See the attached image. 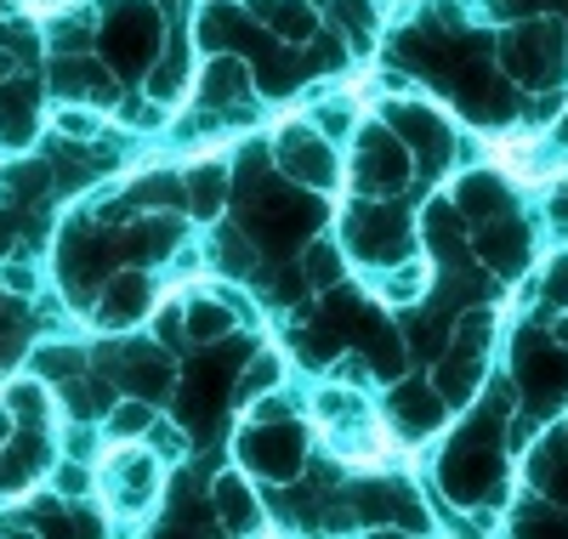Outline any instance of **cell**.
<instances>
[{
  "instance_id": "ba28073f",
  "label": "cell",
  "mask_w": 568,
  "mask_h": 539,
  "mask_svg": "<svg viewBox=\"0 0 568 539\" xmlns=\"http://www.w3.org/2000/svg\"><path fill=\"white\" fill-rule=\"evenodd\" d=\"M256 18L278 34H291V40H307L318 29V18L302 7V0H256Z\"/></svg>"
},
{
  "instance_id": "4fadbf2b",
  "label": "cell",
  "mask_w": 568,
  "mask_h": 539,
  "mask_svg": "<svg viewBox=\"0 0 568 539\" xmlns=\"http://www.w3.org/2000/svg\"><path fill=\"white\" fill-rule=\"evenodd\" d=\"M240 91H245V69L233 63V58H216V63L205 69V85H200V103H216V109H222V96H227V103H233V96H240Z\"/></svg>"
},
{
  "instance_id": "44dd1931",
  "label": "cell",
  "mask_w": 568,
  "mask_h": 539,
  "mask_svg": "<svg viewBox=\"0 0 568 539\" xmlns=\"http://www.w3.org/2000/svg\"><path fill=\"white\" fill-rule=\"evenodd\" d=\"M149 420H154V415H149V404H120V409H114V431H120V437L142 431Z\"/></svg>"
},
{
  "instance_id": "ac0fdd59",
  "label": "cell",
  "mask_w": 568,
  "mask_h": 539,
  "mask_svg": "<svg viewBox=\"0 0 568 539\" xmlns=\"http://www.w3.org/2000/svg\"><path fill=\"white\" fill-rule=\"evenodd\" d=\"M125 380L142 386V398H160L165 391V364L160 358H125Z\"/></svg>"
},
{
  "instance_id": "6da1fadb",
  "label": "cell",
  "mask_w": 568,
  "mask_h": 539,
  "mask_svg": "<svg viewBox=\"0 0 568 539\" xmlns=\"http://www.w3.org/2000/svg\"><path fill=\"white\" fill-rule=\"evenodd\" d=\"M500 58H506V74L511 80L546 85V80L562 74V29L557 23H524V29H511L506 45H500Z\"/></svg>"
},
{
  "instance_id": "7402d4cb",
  "label": "cell",
  "mask_w": 568,
  "mask_h": 539,
  "mask_svg": "<svg viewBox=\"0 0 568 539\" xmlns=\"http://www.w3.org/2000/svg\"><path fill=\"white\" fill-rule=\"evenodd\" d=\"M546 296L568 307V256H557V262H551V273H546Z\"/></svg>"
},
{
  "instance_id": "52a82bcc",
  "label": "cell",
  "mask_w": 568,
  "mask_h": 539,
  "mask_svg": "<svg viewBox=\"0 0 568 539\" xmlns=\"http://www.w3.org/2000/svg\"><path fill=\"white\" fill-rule=\"evenodd\" d=\"M478 256L489 262V267H500V273H517L529 262V238H524V227H500V222H489L484 233H478Z\"/></svg>"
},
{
  "instance_id": "4316f807",
  "label": "cell",
  "mask_w": 568,
  "mask_h": 539,
  "mask_svg": "<svg viewBox=\"0 0 568 539\" xmlns=\"http://www.w3.org/2000/svg\"><path fill=\"white\" fill-rule=\"evenodd\" d=\"M12 244H18V216H12V211H0V256H7Z\"/></svg>"
},
{
  "instance_id": "f1b7e54d",
  "label": "cell",
  "mask_w": 568,
  "mask_h": 539,
  "mask_svg": "<svg viewBox=\"0 0 568 539\" xmlns=\"http://www.w3.org/2000/svg\"><path fill=\"white\" fill-rule=\"evenodd\" d=\"M34 404H40L34 386H18V391H12V409H34Z\"/></svg>"
},
{
  "instance_id": "484cf974",
  "label": "cell",
  "mask_w": 568,
  "mask_h": 539,
  "mask_svg": "<svg viewBox=\"0 0 568 539\" xmlns=\"http://www.w3.org/2000/svg\"><path fill=\"white\" fill-rule=\"evenodd\" d=\"M313 69H336L342 63V52H336V40H313V58H307Z\"/></svg>"
},
{
  "instance_id": "e0dca14e",
  "label": "cell",
  "mask_w": 568,
  "mask_h": 539,
  "mask_svg": "<svg viewBox=\"0 0 568 539\" xmlns=\"http://www.w3.org/2000/svg\"><path fill=\"white\" fill-rule=\"evenodd\" d=\"M131 200H136V205H176V200H182V182L165 176V171H160V176H142V182L131 187Z\"/></svg>"
},
{
  "instance_id": "5bb4252c",
  "label": "cell",
  "mask_w": 568,
  "mask_h": 539,
  "mask_svg": "<svg viewBox=\"0 0 568 539\" xmlns=\"http://www.w3.org/2000/svg\"><path fill=\"white\" fill-rule=\"evenodd\" d=\"M29 125H34V103H29V91L18 85V91L0 96V136H7V142H23Z\"/></svg>"
},
{
  "instance_id": "2e32d148",
  "label": "cell",
  "mask_w": 568,
  "mask_h": 539,
  "mask_svg": "<svg viewBox=\"0 0 568 539\" xmlns=\"http://www.w3.org/2000/svg\"><path fill=\"white\" fill-rule=\"evenodd\" d=\"M495 193H500L495 176H466V182H460V211H466V216H489V211H495Z\"/></svg>"
},
{
  "instance_id": "603a6c76",
  "label": "cell",
  "mask_w": 568,
  "mask_h": 539,
  "mask_svg": "<svg viewBox=\"0 0 568 539\" xmlns=\"http://www.w3.org/2000/svg\"><path fill=\"white\" fill-rule=\"evenodd\" d=\"M222 329H227V313H222V307H200V313H194V335L211 340V335H222Z\"/></svg>"
},
{
  "instance_id": "5b68a950",
  "label": "cell",
  "mask_w": 568,
  "mask_h": 539,
  "mask_svg": "<svg viewBox=\"0 0 568 539\" xmlns=\"http://www.w3.org/2000/svg\"><path fill=\"white\" fill-rule=\"evenodd\" d=\"M393 415H398V426L409 431V437H420V431H433L438 420H444V391L438 386H398L393 391Z\"/></svg>"
},
{
  "instance_id": "cb8c5ba5",
  "label": "cell",
  "mask_w": 568,
  "mask_h": 539,
  "mask_svg": "<svg viewBox=\"0 0 568 539\" xmlns=\"http://www.w3.org/2000/svg\"><path fill=\"white\" fill-rule=\"evenodd\" d=\"M222 262H233V273H245V267H251V256H245V244L233 238V233H222Z\"/></svg>"
},
{
  "instance_id": "d4e9b609",
  "label": "cell",
  "mask_w": 568,
  "mask_h": 539,
  "mask_svg": "<svg viewBox=\"0 0 568 539\" xmlns=\"http://www.w3.org/2000/svg\"><path fill=\"white\" fill-rule=\"evenodd\" d=\"M273 375H278V364H273V358H256V364H251V375H245V391H262Z\"/></svg>"
},
{
  "instance_id": "f546056e",
  "label": "cell",
  "mask_w": 568,
  "mask_h": 539,
  "mask_svg": "<svg viewBox=\"0 0 568 539\" xmlns=\"http://www.w3.org/2000/svg\"><path fill=\"white\" fill-rule=\"evenodd\" d=\"M7 444H12V415L0 409V449H7Z\"/></svg>"
},
{
  "instance_id": "30bf717a",
  "label": "cell",
  "mask_w": 568,
  "mask_h": 539,
  "mask_svg": "<svg viewBox=\"0 0 568 539\" xmlns=\"http://www.w3.org/2000/svg\"><path fill=\"white\" fill-rule=\"evenodd\" d=\"M471 386H478V358H471V347H460V353H449L438 364V391H444L449 404H466Z\"/></svg>"
},
{
  "instance_id": "4dcf8cb0",
  "label": "cell",
  "mask_w": 568,
  "mask_h": 539,
  "mask_svg": "<svg viewBox=\"0 0 568 539\" xmlns=\"http://www.w3.org/2000/svg\"><path fill=\"white\" fill-rule=\"evenodd\" d=\"M551 211H557V216H568V182L557 187V200H551Z\"/></svg>"
},
{
  "instance_id": "7c38bea8",
  "label": "cell",
  "mask_w": 568,
  "mask_h": 539,
  "mask_svg": "<svg viewBox=\"0 0 568 539\" xmlns=\"http://www.w3.org/2000/svg\"><path fill=\"white\" fill-rule=\"evenodd\" d=\"M216 511H222V522H227L233 533L256 528V506H251V495H245L240 477H222V482H216Z\"/></svg>"
},
{
  "instance_id": "d6986e66",
  "label": "cell",
  "mask_w": 568,
  "mask_h": 539,
  "mask_svg": "<svg viewBox=\"0 0 568 539\" xmlns=\"http://www.w3.org/2000/svg\"><path fill=\"white\" fill-rule=\"evenodd\" d=\"M307 278H313L318 289L342 284V262H336V251H329V244H313V251H307Z\"/></svg>"
},
{
  "instance_id": "8992f818",
  "label": "cell",
  "mask_w": 568,
  "mask_h": 539,
  "mask_svg": "<svg viewBox=\"0 0 568 539\" xmlns=\"http://www.w3.org/2000/svg\"><path fill=\"white\" fill-rule=\"evenodd\" d=\"M404 171H409V154L398 149V142L375 125L369 136H364V154H358V176H369V182H387V187H398L404 182Z\"/></svg>"
},
{
  "instance_id": "ffe728a7",
  "label": "cell",
  "mask_w": 568,
  "mask_h": 539,
  "mask_svg": "<svg viewBox=\"0 0 568 539\" xmlns=\"http://www.w3.org/2000/svg\"><path fill=\"white\" fill-rule=\"evenodd\" d=\"M336 12H342V23H347L353 34H369V23H375L369 0H336Z\"/></svg>"
},
{
  "instance_id": "3957f363",
  "label": "cell",
  "mask_w": 568,
  "mask_h": 539,
  "mask_svg": "<svg viewBox=\"0 0 568 539\" xmlns=\"http://www.w3.org/2000/svg\"><path fill=\"white\" fill-rule=\"evenodd\" d=\"M245 466H256L262 477H296V466H302V437H296V426L273 420V426L251 431V437H245Z\"/></svg>"
},
{
  "instance_id": "1f68e13d",
  "label": "cell",
  "mask_w": 568,
  "mask_h": 539,
  "mask_svg": "<svg viewBox=\"0 0 568 539\" xmlns=\"http://www.w3.org/2000/svg\"><path fill=\"white\" fill-rule=\"evenodd\" d=\"M7 69H12V63H7V58H0V80H7Z\"/></svg>"
},
{
  "instance_id": "9c48e42d",
  "label": "cell",
  "mask_w": 568,
  "mask_h": 539,
  "mask_svg": "<svg viewBox=\"0 0 568 539\" xmlns=\"http://www.w3.org/2000/svg\"><path fill=\"white\" fill-rule=\"evenodd\" d=\"M142 307H149V278H142V273H120V278L109 284L103 318H109V324H125V318H136Z\"/></svg>"
},
{
  "instance_id": "7a4b0ae2",
  "label": "cell",
  "mask_w": 568,
  "mask_h": 539,
  "mask_svg": "<svg viewBox=\"0 0 568 539\" xmlns=\"http://www.w3.org/2000/svg\"><path fill=\"white\" fill-rule=\"evenodd\" d=\"M154 40H160V23H154V12H149V7H120V18L109 23V40H103V58H109L120 74L149 69Z\"/></svg>"
},
{
  "instance_id": "277c9868",
  "label": "cell",
  "mask_w": 568,
  "mask_h": 539,
  "mask_svg": "<svg viewBox=\"0 0 568 539\" xmlns=\"http://www.w3.org/2000/svg\"><path fill=\"white\" fill-rule=\"evenodd\" d=\"M278 165L291 176H302L307 187H329V182H336V160H329V149L318 136H307V131H291L278 142Z\"/></svg>"
},
{
  "instance_id": "d6a6232c",
  "label": "cell",
  "mask_w": 568,
  "mask_h": 539,
  "mask_svg": "<svg viewBox=\"0 0 568 539\" xmlns=\"http://www.w3.org/2000/svg\"><path fill=\"white\" fill-rule=\"evenodd\" d=\"M562 347H568V324H562Z\"/></svg>"
},
{
  "instance_id": "83f0119b",
  "label": "cell",
  "mask_w": 568,
  "mask_h": 539,
  "mask_svg": "<svg viewBox=\"0 0 568 539\" xmlns=\"http://www.w3.org/2000/svg\"><path fill=\"white\" fill-rule=\"evenodd\" d=\"M160 340H165V347H176V340H182V329H176V313H171V307L160 313Z\"/></svg>"
},
{
  "instance_id": "8fae6325",
  "label": "cell",
  "mask_w": 568,
  "mask_h": 539,
  "mask_svg": "<svg viewBox=\"0 0 568 539\" xmlns=\"http://www.w3.org/2000/svg\"><path fill=\"white\" fill-rule=\"evenodd\" d=\"M529 391H535V398H546V404L568 398V358L562 353H540L529 364Z\"/></svg>"
},
{
  "instance_id": "9a60e30c",
  "label": "cell",
  "mask_w": 568,
  "mask_h": 539,
  "mask_svg": "<svg viewBox=\"0 0 568 539\" xmlns=\"http://www.w3.org/2000/svg\"><path fill=\"white\" fill-rule=\"evenodd\" d=\"M222 165H205V171H194L187 176V187H194V211L200 216H216V205H222Z\"/></svg>"
}]
</instances>
